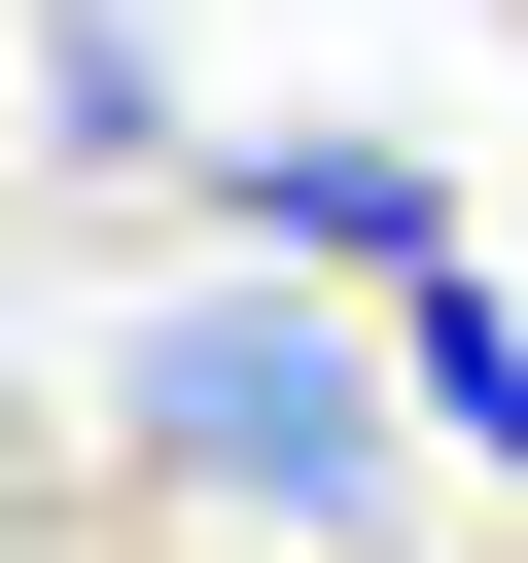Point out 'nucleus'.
<instances>
[{
	"mask_svg": "<svg viewBox=\"0 0 528 563\" xmlns=\"http://www.w3.org/2000/svg\"><path fill=\"white\" fill-rule=\"evenodd\" d=\"M387 352H422V422H458V457H528V317H493V282H422Z\"/></svg>",
	"mask_w": 528,
	"mask_h": 563,
	"instance_id": "nucleus-4",
	"label": "nucleus"
},
{
	"mask_svg": "<svg viewBox=\"0 0 528 563\" xmlns=\"http://www.w3.org/2000/svg\"><path fill=\"white\" fill-rule=\"evenodd\" d=\"M246 211H282V246H352V282H387V317H422V282H458V211H422V176H387V141H246Z\"/></svg>",
	"mask_w": 528,
	"mask_h": 563,
	"instance_id": "nucleus-3",
	"label": "nucleus"
},
{
	"mask_svg": "<svg viewBox=\"0 0 528 563\" xmlns=\"http://www.w3.org/2000/svg\"><path fill=\"white\" fill-rule=\"evenodd\" d=\"M35 141H70V176H176V35H141V0H35Z\"/></svg>",
	"mask_w": 528,
	"mask_h": 563,
	"instance_id": "nucleus-2",
	"label": "nucleus"
},
{
	"mask_svg": "<svg viewBox=\"0 0 528 563\" xmlns=\"http://www.w3.org/2000/svg\"><path fill=\"white\" fill-rule=\"evenodd\" d=\"M387 422H422V352H317V317H246V282H141V317H106V457H141V493L387 528Z\"/></svg>",
	"mask_w": 528,
	"mask_h": 563,
	"instance_id": "nucleus-1",
	"label": "nucleus"
}]
</instances>
